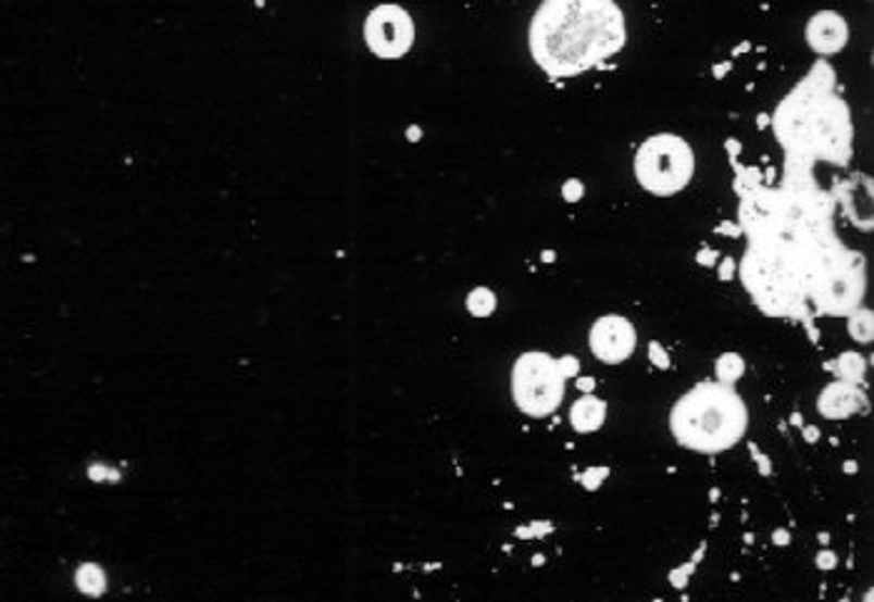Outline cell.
Here are the masks:
<instances>
[{"mask_svg": "<svg viewBox=\"0 0 874 602\" xmlns=\"http://www.w3.org/2000/svg\"><path fill=\"white\" fill-rule=\"evenodd\" d=\"M78 582H80V588L86 590V592H100L103 590V575H100L96 567H83V570L78 573Z\"/></svg>", "mask_w": 874, "mask_h": 602, "instance_id": "cell-18", "label": "cell"}, {"mask_svg": "<svg viewBox=\"0 0 874 602\" xmlns=\"http://www.w3.org/2000/svg\"><path fill=\"white\" fill-rule=\"evenodd\" d=\"M817 540L822 542V545H827V542H829V532H820Z\"/></svg>", "mask_w": 874, "mask_h": 602, "instance_id": "cell-36", "label": "cell"}, {"mask_svg": "<svg viewBox=\"0 0 874 602\" xmlns=\"http://www.w3.org/2000/svg\"><path fill=\"white\" fill-rule=\"evenodd\" d=\"M717 500H720V490L712 488V490H710V503L714 505V503H717Z\"/></svg>", "mask_w": 874, "mask_h": 602, "instance_id": "cell-35", "label": "cell"}, {"mask_svg": "<svg viewBox=\"0 0 874 602\" xmlns=\"http://www.w3.org/2000/svg\"><path fill=\"white\" fill-rule=\"evenodd\" d=\"M604 417H608V403L590 396V392L585 398H579L573 410H570V423H573L577 432H595L602 428Z\"/></svg>", "mask_w": 874, "mask_h": 602, "instance_id": "cell-11", "label": "cell"}, {"mask_svg": "<svg viewBox=\"0 0 874 602\" xmlns=\"http://www.w3.org/2000/svg\"><path fill=\"white\" fill-rule=\"evenodd\" d=\"M817 567H820V570H832V567H837V555L829 553V550H825V553H820L817 555Z\"/></svg>", "mask_w": 874, "mask_h": 602, "instance_id": "cell-23", "label": "cell"}, {"mask_svg": "<svg viewBox=\"0 0 874 602\" xmlns=\"http://www.w3.org/2000/svg\"><path fill=\"white\" fill-rule=\"evenodd\" d=\"M717 230H720V233H727V236H739V225H729V223H727V225H720Z\"/></svg>", "mask_w": 874, "mask_h": 602, "instance_id": "cell-31", "label": "cell"}, {"mask_svg": "<svg viewBox=\"0 0 874 602\" xmlns=\"http://www.w3.org/2000/svg\"><path fill=\"white\" fill-rule=\"evenodd\" d=\"M735 271H737V263L735 261H727L725 263H720V280H733L735 278Z\"/></svg>", "mask_w": 874, "mask_h": 602, "instance_id": "cell-24", "label": "cell"}, {"mask_svg": "<svg viewBox=\"0 0 874 602\" xmlns=\"http://www.w3.org/2000/svg\"><path fill=\"white\" fill-rule=\"evenodd\" d=\"M714 261H717V253H712V250H702V253L697 255V263L702 265H714Z\"/></svg>", "mask_w": 874, "mask_h": 602, "instance_id": "cell-28", "label": "cell"}, {"mask_svg": "<svg viewBox=\"0 0 874 602\" xmlns=\"http://www.w3.org/2000/svg\"><path fill=\"white\" fill-rule=\"evenodd\" d=\"M704 550H708V545H700V550H697V553L692 555V560L687 565H683V567H677V570H672L670 573V582H672V588H677V590H683L685 585H687V580H690V575L695 573V567L702 563V557H704Z\"/></svg>", "mask_w": 874, "mask_h": 602, "instance_id": "cell-16", "label": "cell"}, {"mask_svg": "<svg viewBox=\"0 0 874 602\" xmlns=\"http://www.w3.org/2000/svg\"><path fill=\"white\" fill-rule=\"evenodd\" d=\"M515 535H517V538H533V532H529V528H517Z\"/></svg>", "mask_w": 874, "mask_h": 602, "instance_id": "cell-34", "label": "cell"}, {"mask_svg": "<svg viewBox=\"0 0 874 602\" xmlns=\"http://www.w3.org/2000/svg\"><path fill=\"white\" fill-rule=\"evenodd\" d=\"M714 373H717L720 382H725V386H733L735 380L742 378L745 361L737 353H725V355L717 358V363H714Z\"/></svg>", "mask_w": 874, "mask_h": 602, "instance_id": "cell-13", "label": "cell"}, {"mask_svg": "<svg viewBox=\"0 0 874 602\" xmlns=\"http://www.w3.org/2000/svg\"><path fill=\"white\" fill-rule=\"evenodd\" d=\"M750 450H752V455H754V463H758V471L764 475V478H770V475H772L770 457H767V455H762V453H758V446H754V442H750Z\"/></svg>", "mask_w": 874, "mask_h": 602, "instance_id": "cell-22", "label": "cell"}, {"mask_svg": "<svg viewBox=\"0 0 874 602\" xmlns=\"http://www.w3.org/2000/svg\"><path fill=\"white\" fill-rule=\"evenodd\" d=\"M772 130L785 150L783 186H814L820 163L847 165L852 158V115L837 96V73L817 61L810 73L779 100Z\"/></svg>", "mask_w": 874, "mask_h": 602, "instance_id": "cell-2", "label": "cell"}, {"mask_svg": "<svg viewBox=\"0 0 874 602\" xmlns=\"http://www.w3.org/2000/svg\"><path fill=\"white\" fill-rule=\"evenodd\" d=\"M675 440L695 453H722L742 440L747 405L725 382H702L687 390L670 413Z\"/></svg>", "mask_w": 874, "mask_h": 602, "instance_id": "cell-4", "label": "cell"}, {"mask_svg": "<svg viewBox=\"0 0 874 602\" xmlns=\"http://www.w3.org/2000/svg\"><path fill=\"white\" fill-rule=\"evenodd\" d=\"M495 305H498V300H495L492 290H487V288H475L467 296V311L475 317H487L495 311Z\"/></svg>", "mask_w": 874, "mask_h": 602, "instance_id": "cell-15", "label": "cell"}, {"mask_svg": "<svg viewBox=\"0 0 874 602\" xmlns=\"http://www.w3.org/2000/svg\"><path fill=\"white\" fill-rule=\"evenodd\" d=\"M625 43V13L615 0H542L527 30L529 55L552 78L598 68Z\"/></svg>", "mask_w": 874, "mask_h": 602, "instance_id": "cell-3", "label": "cell"}, {"mask_svg": "<svg viewBox=\"0 0 874 602\" xmlns=\"http://www.w3.org/2000/svg\"><path fill=\"white\" fill-rule=\"evenodd\" d=\"M558 363V371H560V375L562 378H575V375L579 373V361L577 358H573V355H565V358H560V361H554Z\"/></svg>", "mask_w": 874, "mask_h": 602, "instance_id": "cell-20", "label": "cell"}, {"mask_svg": "<svg viewBox=\"0 0 874 602\" xmlns=\"http://www.w3.org/2000/svg\"><path fill=\"white\" fill-rule=\"evenodd\" d=\"M772 542H775V545H779V548H785V545H789V532L787 530H775L772 532Z\"/></svg>", "mask_w": 874, "mask_h": 602, "instance_id": "cell-27", "label": "cell"}, {"mask_svg": "<svg viewBox=\"0 0 874 602\" xmlns=\"http://www.w3.org/2000/svg\"><path fill=\"white\" fill-rule=\"evenodd\" d=\"M637 333L633 323L622 315H604L590 328V350L598 361L620 365L633 355Z\"/></svg>", "mask_w": 874, "mask_h": 602, "instance_id": "cell-8", "label": "cell"}, {"mask_svg": "<svg viewBox=\"0 0 874 602\" xmlns=\"http://www.w3.org/2000/svg\"><path fill=\"white\" fill-rule=\"evenodd\" d=\"M583 193H585L583 183L575 180V178H570L565 186H562V198H565L567 203H577V200L583 198Z\"/></svg>", "mask_w": 874, "mask_h": 602, "instance_id": "cell-21", "label": "cell"}, {"mask_svg": "<svg viewBox=\"0 0 874 602\" xmlns=\"http://www.w3.org/2000/svg\"><path fill=\"white\" fill-rule=\"evenodd\" d=\"M802 432H804V440L814 446V442H820V428L817 425H802Z\"/></svg>", "mask_w": 874, "mask_h": 602, "instance_id": "cell-25", "label": "cell"}, {"mask_svg": "<svg viewBox=\"0 0 874 602\" xmlns=\"http://www.w3.org/2000/svg\"><path fill=\"white\" fill-rule=\"evenodd\" d=\"M608 478H610V467H587V471L579 475V482H583L585 490H598Z\"/></svg>", "mask_w": 874, "mask_h": 602, "instance_id": "cell-17", "label": "cell"}, {"mask_svg": "<svg viewBox=\"0 0 874 602\" xmlns=\"http://www.w3.org/2000/svg\"><path fill=\"white\" fill-rule=\"evenodd\" d=\"M845 473H847V475H854V473H857V463H854V460H847V463H845Z\"/></svg>", "mask_w": 874, "mask_h": 602, "instance_id": "cell-33", "label": "cell"}, {"mask_svg": "<svg viewBox=\"0 0 874 602\" xmlns=\"http://www.w3.org/2000/svg\"><path fill=\"white\" fill-rule=\"evenodd\" d=\"M565 378L548 353H525L512 367V398L529 417H545L560 407Z\"/></svg>", "mask_w": 874, "mask_h": 602, "instance_id": "cell-6", "label": "cell"}, {"mask_svg": "<svg viewBox=\"0 0 874 602\" xmlns=\"http://www.w3.org/2000/svg\"><path fill=\"white\" fill-rule=\"evenodd\" d=\"M825 367L835 373L842 382L860 386L864 380V358L860 353H842L835 363H827Z\"/></svg>", "mask_w": 874, "mask_h": 602, "instance_id": "cell-12", "label": "cell"}, {"mask_svg": "<svg viewBox=\"0 0 874 602\" xmlns=\"http://www.w3.org/2000/svg\"><path fill=\"white\" fill-rule=\"evenodd\" d=\"M862 407H867V396L860 390V386H852V382H832L817 400V410L829 421H845L854 413H860Z\"/></svg>", "mask_w": 874, "mask_h": 602, "instance_id": "cell-10", "label": "cell"}, {"mask_svg": "<svg viewBox=\"0 0 874 602\" xmlns=\"http://www.w3.org/2000/svg\"><path fill=\"white\" fill-rule=\"evenodd\" d=\"M804 40L817 55H835L850 40V25L837 11H820L807 21Z\"/></svg>", "mask_w": 874, "mask_h": 602, "instance_id": "cell-9", "label": "cell"}, {"mask_svg": "<svg viewBox=\"0 0 874 602\" xmlns=\"http://www.w3.org/2000/svg\"><path fill=\"white\" fill-rule=\"evenodd\" d=\"M789 425H795V428H802L804 417L800 413H792V417H789Z\"/></svg>", "mask_w": 874, "mask_h": 602, "instance_id": "cell-32", "label": "cell"}, {"mask_svg": "<svg viewBox=\"0 0 874 602\" xmlns=\"http://www.w3.org/2000/svg\"><path fill=\"white\" fill-rule=\"evenodd\" d=\"M577 388L583 392H592L595 390V378H577Z\"/></svg>", "mask_w": 874, "mask_h": 602, "instance_id": "cell-29", "label": "cell"}, {"mask_svg": "<svg viewBox=\"0 0 874 602\" xmlns=\"http://www.w3.org/2000/svg\"><path fill=\"white\" fill-rule=\"evenodd\" d=\"M872 321H874L872 311H860V308H857V311L850 317V336L857 342H872V338H874V323Z\"/></svg>", "mask_w": 874, "mask_h": 602, "instance_id": "cell-14", "label": "cell"}, {"mask_svg": "<svg viewBox=\"0 0 874 602\" xmlns=\"http://www.w3.org/2000/svg\"><path fill=\"white\" fill-rule=\"evenodd\" d=\"M835 211L817 183L745 190L737 225L750 242L739 278L760 311L812 323L837 283L867 278L864 255L837 236Z\"/></svg>", "mask_w": 874, "mask_h": 602, "instance_id": "cell-1", "label": "cell"}, {"mask_svg": "<svg viewBox=\"0 0 874 602\" xmlns=\"http://www.w3.org/2000/svg\"><path fill=\"white\" fill-rule=\"evenodd\" d=\"M647 353H650V363H652L654 367H660V371H667V367H670V355H667V350L662 348L658 340L650 342V350H647Z\"/></svg>", "mask_w": 874, "mask_h": 602, "instance_id": "cell-19", "label": "cell"}, {"mask_svg": "<svg viewBox=\"0 0 874 602\" xmlns=\"http://www.w3.org/2000/svg\"><path fill=\"white\" fill-rule=\"evenodd\" d=\"M695 175V153L685 138L675 133L650 136L635 153V178L647 193L670 198L690 186Z\"/></svg>", "mask_w": 874, "mask_h": 602, "instance_id": "cell-5", "label": "cell"}, {"mask_svg": "<svg viewBox=\"0 0 874 602\" xmlns=\"http://www.w3.org/2000/svg\"><path fill=\"white\" fill-rule=\"evenodd\" d=\"M542 563H545V557H542V555H535V557H533V565H537V567H540Z\"/></svg>", "mask_w": 874, "mask_h": 602, "instance_id": "cell-37", "label": "cell"}, {"mask_svg": "<svg viewBox=\"0 0 874 602\" xmlns=\"http://www.w3.org/2000/svg\"><path fill=\"white\" fill-rule=\"evenodd\" d=\"M365 43L377 58H402L413 48L415 23L398 3H380L365 18Z\"/></svg>", "mask_w": 874, "mask_h": 602, "instance_id": "cell-7", "label": "cell"}, {"mask_svg": "<svg viewBox=\"0 0 874 602\" xmlns=\"http://www.w3.org/2000/svg\"><path fill=\"white\" fill-rule=\"evenodd\" d=\"M804 328H807V336H810V340H812V342H820V330L814 328L812 323H804Z\"/></svg>", "mask_w": 874, "mask_h": 602, "instance_id": "cell-30", "label": "cell"}, {"mask_svg": "<svg viewBox=\"0 0 874 602\" xmlns=\"http://www.w3.org/2000/svg\"><path fill=\"white\" fill-rule=\"evenodd\" d=\"M552 530L550 523H533L529 525V532H533V538H542V535H548Z\"/></svg>", "mask_w": 874, "mask_h": 602, "instance_id": "cell-26", "label": "cell"}]
</instances>
